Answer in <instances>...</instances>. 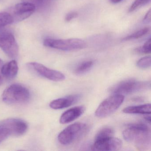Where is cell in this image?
Listing matches in <instances>:
<instances>
[{"label":"cell","instance_id":"15","mask_svg":"<svg viewBox=\"0 0 151 151\" xmlns=\"http://www.w3.org/2000/svg\"><path fill=\"white\" fill-rule=\"evenodd\" d=\"M151 104L147 103L139 106H131L125 108L123 110V113L127 114H151Z\"/></svg>","mask_w":151,"mask_h":151},{"label":"cell","instance_id":"1","mask_svg":"<svg viewBox=\"0 0 151 151\" xmlns=\"http://www.w3.org/2000/svg\"><path fill=\"white\" fill-rule=\"evenodd\" d=\"M123 136L125 140L134 143L139 148L148 147L151 143L150 128L141 123L128 124L123 132Z\"/></svg>","mask_w":151,"mask_h":151},{"label":"cell","instance_id":"11","mask_svg":"<svg viewBox=\"0 0 151 151\" xmlns=\"http://www.w3.org/2000/svg\"><path fill=\"white\" fill-rule=\"evenodd\" d=\"M122 142L120 139L114 137L94 141L92 149L96 151H117L122 147Z\"/></svg>","mask_w":151,"mask_h":151},{"label":"cell","instance_id":"17","mask_svg":"<svg viewBox=\"0 0 151 151\" xmlns=\"http://www.w3.org/2000/svg\"><path fill=\"white\" fill-rule=\"evenodd\" d=\"M150 29L149 27H146L143 28L139 30L136 32L123 38L122 39L123 41H129V40H133L138 39L148 34L150 32Z\"/></svg>","mask_w":151,"mask_h":151},{"label":"cell","instance_id":"28","mask_svg":"<svg viewBox=\"0 0 151 151\" xmlns=\"http://www.w3.org/2000/svg\"><path fill=\"white\" fill-rule=\"evenodd\" d=\"M110 1L112 3H114V4H116V3L121 2L122 0H110Z\"/></svg>","mask_w":151,"mask_h":151},{"label":"cell","instance_id":"12","mask_svg":"<svg viewBox=\"0 0 151 151\" xmlns=\"http://www.w3.org/2000/svg\"><path fill=\"white\" fill-rule=\"evenodd\" d=\"M81 97L82 96L80 94H76L57 99L50 103V107L55 109H62L68 107L76 103Z\"/></svg>","mask_w":151,"mask_h":151},{"label":"cell","instance_id":"14","mask_svg":"<svg viewBox=\"0 0 151 151\" xmlns=\"http://www.w3.org/2000/svg\"><path fill=\"white\" fill-rule=\"evenodd\" d=\"M18 71V66L17 62L13 60L5 64H3L1 69V74L2 76L8 79L14 78Z\"/></svg>","mask_w":151,"mask_h":151},{"label":"cell","instance_id":"26","mask_svg":"<svg viewBox=\"0 0 151 151\" xmlns=\"http://www.w3.org/2000/svg\"><path fill=\"white\" fill-rule=\"evenodd\" d=\"M3 65V61L0 59V85H1L3 83V78L1 74V69Z\"/></svg>","mask_w":151,"mask_h":151},{"label":"cell","instance_id":"8","mask_svg":"<svg viewBox=\"0 0 151 151\" xmlns=\"http://www.w3.org/2000/svg\"><path fill=\"white\" fill-rule=\"evenodd\" d=\"M27 66L37 74L52 81L59 82L65 79V76L62 72L51 69L40 63L30 62L27 64Z\"/></svg>","mask_w":151,"mask_h":151},{"label":"cell","instance_id":"20","mask_svg":"<svg viewBox=\"0 0 151 151\" xmlns=\"http://www.w3.org/2000/svg\"><path fill=\"white\" fill-rule=\"evenodd\" d=\"M135 51L138 53L143 54H150L151 53V39L147 40L142 46L137 47Z\"/></svg>","mask_w":151,"mask_h":151},{"label":"cell","instance_id":"21","mask_svg":"<svg viewBox=\"0 0 151 151\" xmlns=\"http://www.w3.org/2000/svg\"><path fill=\"white\" fill-rule=\"evenodd\" d=\"M151 57L146 56L139 60L137 63V66L142 69L148 68L151 66Z\"/></svg>","mask_w":151,"mask_h":151},{"label":"cell","instance_id":"24","mask_svg":"<svg viewBox=\"0 0 151 151\" xmlns=\"http://www.w3.org/2000/svg\"><path fill=\"white\" fill-rule=\"evenodd\" d=\"M78 14L76 12H72L67 14L65 17V20L66 22H70L73 19L77 17Z\"/></svg>","mask_w":151,"mask_h":151},{"label":"cell","instance_id":"6","mask_svg":"<svg viewBox=\"0 0 151 151\" xmlns=\"http://www.w3.org/2000/svg\"><path fill=\"white\" fill-rule=\"evenodd\" d=\"M124 99V95L113 94L101 103L95 111V115L99 118H104L110 115L118 109Z\"/></svg>","mask_w":151,"mask_h":151},{"label":"cell","instance_id":"18","mask_svg":"<svg viewBox=\"0 0 151 151\" xmlns=\"http://www.w3.org/2000/svg\"><path fill=\"white\" fill-rule=\"evenodd\" d=\"M14 22V19L10 13H0V30L5 26Z\"/></svg>","mask_w":151,"mask_h":151},{"label":"cell","instance_id":"2","mask_svg":"<svg viewBox=\"0 0 151 151\" xmlns=\"http://www.w3.org/2000/svg\"><path fill=\"white\" fill-rule=\"evenodd\" d=\"M29 91L20 84H13L7 87L3 92L2 99L8 104H22L30 99Z\"/></svg>","mask_w":151,"mask_h":151},{"label":"cell","instance_id":"22","mask_svg":"<svg viewBox=\"0 0 151 151\" xmlns=\"http://www.w3.org/2000/svg\"><path fill=\"white\" fill-rule=\"evenodd\" d=\"M151 0H135L132 5L129 8V12H132L138 9L150 2Z\"/></svg>","mask_w":151,"mask_h":151},{"label":"cell","instance_id":"30","mask_svg":"<svg viewBox=\"0 0 151 151\" xmlns=\"http://www.w3.org/2000/svg\"><path fill=\"white\" fill-rule=\"evenodd\" d=\"M0 1H1V0H0Z\"/></svg>","mask_w":151,"mask_h":151},{"label":"cell","instance_id":"25","mask_svg":"<svg viewBox=\"0 0 151 151\" xmlns=\"http://www.w3.org/2000/svg\"><path fill=\"white\" fill-rule=\"evenodd\" d=\"M144 22L145 23H148L151 22V9H149V11L146 14L143 20Z\"/></svg>","mask_w":151,"mask_h":151},{"label":"cell","instance_id":"10","mask_svg":"<svg viewBox=\"0 0 151 151\" xmlns=\"http://www.w3.org/2000/svg\"><path fill=\"white\" fill-rule=\"evenodd\" d=\"M36 9L34 4L26 1L16 5L13 9V14H11L14 22H21L29 17L35 12Z\"/></svg>","mask_w":151,"mask_h":151},{"label":"cell","instance_id":"19","mask_svg":"<svg viewBox=\"0 0 151 151\" xmlns=\"http://www.w3.org/2000/svg\"><path fill=\"white\" fill-rule=\"evenodd\" d=\"M93 65V61H86L81 63L75 70V73L77 75H82L86 73L91 69Z\"/></svg>","mask_w":151,"mask_h":151},{"label":"cell","instance_id":"9","mask_svg":"<svg viewBox=\"0 0 151 151\" xmlns=\"http://www.w3.org/2000/svg\"><path fill=\"white\" fill-rule=\"evenodd\" d=\"M0 128H5L8 130L10 135L22 136L28 129L27 123L23 120L17 118H9L0 121Z\"/></svg>","mask_w":151,"mask_h":151},{"label":"cell","instance_id":"27","mask_svg":"<svg viewBox=\"0 0 151 151\" xmlns=\"http://www.w3.org/2000/svg\"><path fill=\"white\" fill-rule=\"evenodd\" d=\"M145 120L148 123L150 124L151 123V117H150V114H147V116L145 117Z\"/></svg>","mask_w":151,"mask_h":151},{"label":"cell","instance_id":"5","mask_svg":"<svg viewBox=\"0 0 151 151\" xmlns=\"http://www.w3.org/2000/svg\"><path fill=\"white\" fill-rule=\"evenodd\" d=\"M45 46L63 51L80 50L85 47L84 41L78 38L68 39H47L44 41Z\"/></svg>","mask_w":151,"mask_h":151},{"label":"cell","instance_id":"23","mask_svg":"<svg viewBox=\"0 0 151 151\" xmlns=\"http://www.w3.org/2000/svg\"><path fill=\"white\" fill-rule=\"evenodd\" d=\"M10 135V132L8 130L5 128H0V144Z\"/></svg>","mask_w":151,"mask_h":151},{"label":"cell","instance_id":"13","mask_svg":"<svg viewBox=\"0 0 151 151\" xmlns=\"http://www.w3.org/2000/svg\"><path fill=\"white\" fill-rule=\"evenodd\" d=\"M85 111V107L83 106H78L70 109L62 114L60 118V122L62 124L71 122L80 117Z\"/></svg>","mask_w":151,"mask_h":151},{"label":"cell","instance_id":"7","mask_svg":"<svg viewBox=\"0 0 151 151\" xmlns=\"http://www.w3.org/2000/svg\"><path fill=\"white\" fill-rule=\"evenodd\" d=\"M0 48L9 57L15 59L18 56L19 47L14 35L10 32L0 33Z\"/></svg>","mask_w":151,"mask_h":151},{"label":"cell","instance_id":"4","mask_svg":"<svg viewBox=\"0 0 151 151\" xmlns=\"http://www.w3.org/2000/svg\"><path fill=\"white\" fill-rule=\"evenodd\" d=\"M150 86L149 82L138 81L133 78H129L123 80L110 87L109 92L112 94H121L124 96L142 91Z\"/></svg>","mask_w":151,"mask_h":151},{"label":"cell","instance_id":"3","mask_svg":"<svg viewBox=\"0 0 151 151\" xmlns=\"http://www.w3.org/2000/svg\"><path fill=\"white\" fill-rule=\"evenodd\" d=\"M88 127L86 124L77 122L65 128L58 135L59 142L63 145L72 144L86 134Z\"/></svg>","mask_w":151,"mask_h":151},{"label":"cell","instance_id":"16","mask_svg":"<svg viewBox=\"0 0 151 151\" xmlns=\"http://www.w3.org/2000/svg\"><path fill=\"white\" fill-rule=\"evenodd\" d=\"M114 131L110 127H104L98 131L95 137L94 141L106 139L114 137Z\"/></svg>","mask_w":151,"mask_h":151},{"label":"cell","instance_id":"29","mask_svg":"<svg viewBox=\"0 0 151 151\" xmlns=\"http://www.w3.org/2000/svg\"><path fill=\"white\" fill-rule=\"evenodd\" d=\"M133 101H142V98H139V97H137V98H134L133 99Z\"/></svg>","mask_w":151,"mask_h":151}]
</instances>
